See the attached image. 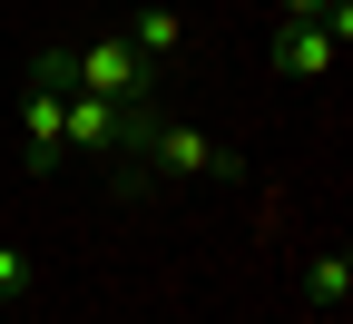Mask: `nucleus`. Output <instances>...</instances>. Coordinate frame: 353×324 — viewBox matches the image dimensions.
<instances>
[{"instance_id": "f03ea898", "label": "nucleus", "mask_w": 353, "mask_h": 324, "mask_svg": "<svg viewBox=\"0 0 353 324\" xmlns=\"http://www.w3.org/2000/svg\"><path fill=\"white\" fill-rule=\"evenodd\" d=\"M148 148H157V167H167V177H196V167H216V177H245V158H236V148H216L206 128H157Z\"/></svg>"}, {"instance_id": "423d86ee", "label": "nucleus", "mask_w": 353, "mask_h": 324, "mask_svg": "<svg viewBox=\"0 0 353 324\" xmlns=\"http://www.w3.org/2000/svg\"><path fill=\"white\" fill-rule=\"evenodd\" d=\"M304 285H314V305H334V314H343V295H353V265H343V246H334V256H314V275H304Z\"/></svg>"}, {"instance_id": "39448f33", "label": "nucleus", "mask_w": 353, "mask_h": 324, "mask_svg": "<svg viewBox=\"0 0 353 324\" xmlns=\"http://www.w3.org/2000/svg\"><path fill=\"white\" fill-rule=\"evenodd\" d=\"M176 39H187V30H176V10H167V0H148V10H138V20H128V50H138L148 69H157V59L176 50Z\"/></svg>"}, {"instance_id": "6e6552de", "label": "nucleus", "mask_w": 353, "mask_h": 324, "mask_svg": "<svg viewBox=\"0 0 353 324\" xmlns=\"http://www.w3.org/2000/svg\"><path fill=\"white\" fill-rule=\"evenodd\" d=\"M275 10H285V20H324V0H275Z\"/></svg>"}, {"instance_id": "20e7f679", "label": "nucleus", "mask_w": 353, "mask_h": 324, "mask_svg": "<svg viewBox=\"0 0 353 324\" xmlns=\"http://www.w3.org/2000/svg\"><path fill=\"white\" fill-rule=\"evenodd\" d=\"M275 59H285L294 79H334V30H324V20H285Z\"/></svg>"}, {"instance_id": "0eeeda50", "label": "nucleus", "mask_w": 353, "mask_h": 324, "mask_svg": "<svg viewBox=\"0 0 353 324\" xmlns=\"http://www.w3.org/2000/svg\"><path fill=\"white\" fill-rule=\"evenodd\" d=\"M20 285H30V256H20V246H0V305H10Z\"/></svg>"}, {"instance_id": "7ed1b4c3", "label": "nucleus", "mask_w": 353, "mask_h": 324, "mask_svg": "<svg viewBox=\"0 0 353 324\" xmlns=\"http://www.w3.org/2000/svg\"><path fill=\"white\" fill-rule=\"evenodd\" d=\"M59 137H69V148H118V137H128V108H118V99H88V88H79V99L59 108Z\"/></svg>"}, {"instance_id": "f257e3e1", "label": "nucleus", "mask_w": 353, "mask_h": 324, "mask_svg": "<svg viewBox=\"0 0 353 324\" xmlns=\"http://www.w3.org/2000/svg\"><path fill=\"white\" fill-rule=\"evenodd\" d=\"M69 79L88 88V99H118V108H128V99H148L157 69L128 50V39H88V50H69Z\"/></svg>"}]
</instances>
